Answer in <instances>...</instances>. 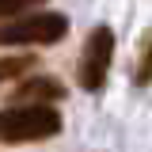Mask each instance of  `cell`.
Segmentation results:
<instances>
[{
  "mask_svg": "<svg viewBox=\"0 0 152 152\" xmlns=\"http://www.w3.org/2000/svg\"><path fill=\"white\" fill-rule=\"evenodd\" d=\"M38 4H46V0H0V23L23 15V12H31V8H38Z\"/></svg>",
  "mask_w": 152,
  "mask_h": 152,
  "instance_id": "cell-7",
  "label": "cell"
},
{
  "mask_svg": "<svg viewBox=\"0 0 152 152\" xmlns=\"http://www.w3.org/2000/svg\"><path fill=\"white\" fill-rule=\"evenodd\" d=\"M31 69H38V57H34V53L0 57V84H4V80H19V76H27Z\"/></svg>",
  "mask_w": 152,
  "mask_h": 152,
  "instance_id": "cell-5",
  "label": "cell"
},
{
  "mask_svg": "<svg viewBox=\"0 0 152 152\" xmlns=\"http://www.w3.org/2000/svg\"><path fill=\"white\" fill-rule=\"evenodd\" d=\"M69 34V15L61 12H27L0 23V46H53Z\"/></svg>",
  "mask_w": 152,
  "mask_h": 152,
  "instance_id": "cell-2",
  "label": "cell"
},
{
  "mask_svg": "<svg viewBox=\"0 0 152 152\" xmlns=\"http://www.w3.org/2000/svg\"><path fill=\"white\" fill-rule=\"evenodd\" d=\"M110 61H114V31L110 27H91L84 38V50L76 61V80L84 91H99L110 76Z\"/></svg>",
  "mask_w": 152,
  "mask_h": 152,
  "instance_id": "cell-3",
  "label": "cell"
},
{
  "mask_svg": "<svg viewBox=\"0 0 152 152\" xmlns=\"http://www.w3.org/2000/svg\"><path fill=\"white\" fill-rule=\"evenodd\" d=\"M133 84H141V88L152 84V34L141 42V53H137V65H133Z\"/></svg>",
  "mask_w": 152,
  "mask_h": 152,
  "instance_id": "cell-6",
  "label": "cell"
},
{
  "mask_svg": "<svg viewBox=\"0 0 152 152\" xmlns=\"http://www.w3.org/2000/svg\"><path fill=\"white\" fill-rule=\"evenodd\" d=\"M12 99H15V103H38V107H53V103H61V99H69V91H65V84H61L57 76L34 72V76H27V80L19 84L15 91H12Z\"/></svg>",
  "mask_w": 152,
  "mask_h": 152,
  "instance_id": "cell-4",
  "label": "cell"
},
{
  "mask_svg": "<svg viewBox=\"0 0 152 152\" xmlns=\"http://www.w3.org/2000/svg\"><path fill=\"white\" fill-rule=\"evenodd\" d=\"M65 126L57 107H38V103H15L0 110V141L4 145H31V141H50Z\"/></svg>",
  "mask_w": 152,
  "mask_h": 152,
  "instance_id": "cell-1",
  "label": "cell"
}]
</instances>
